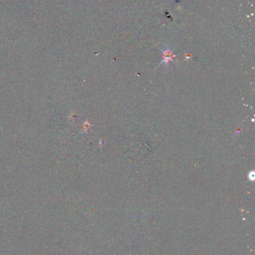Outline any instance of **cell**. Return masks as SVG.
<instances>
[{"instance_id":"cell-1","label":"cell","mask_w":255,"mask_h":255,"mask_svg":"<svg viewBox=\"0 0 255 255\" xmlns=\"http://www.w3.org/2000/svg\"><path fill=\"white\" fill-rule=\"evenodd\" d=\"M175 57V55H174L173 52L169 49H166L162 50V58H163V61L162 63H169V61H173V58Z\"/></svg>"}]
</instances>
